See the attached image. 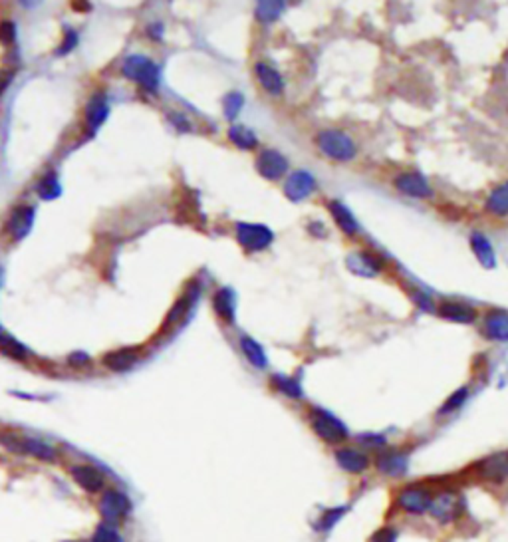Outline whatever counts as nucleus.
Returning <instances> with one entry per match:
<instances>
[{"label": "nucleus", "mask_w": 508, "mask_h": 542, "mask_svg": "<svg viewBox=\"0 0 508 542\" xmlns=\"http://www.w3.org/2000/svg\"><path fill=\"white\" fill-rule=\"evenodd\" d=\"M397 529H393V526H381V529H378V531L371 534L369 542H397Z\"/></svg>", "instance_id": "nucleus-38"}, {"label": "nucleus", "mask_w": 508, "mask_h": 542, "mask_svg": "<svg viewBox=\"0 0 508 542\" xmlns=\"http://www.w3.org/2000/svg\"><path fill=\"white\" fill-rule=\"evenodd\" d=\"M36 191L40 195L44 201H52V199H56V197H60L62 187H60V181H58V175H56V171H48L44 177L38 183V187H36Z\"/></svg>", "instance_id": "nucleus-28"}, {"label": "nucleus", "mask_w": 508, "mask_h": 542, "mask_svg": "<svg viewBox=\"0 0 508 542\" xmlns=\"http://www.w3.org/2000/svg\"><path fill=\"white\" fill-rule=\"evenodd\" d=\"M147 32H149V38L161 40V36H163V24H161V22H155V24H151Z\"/></svg>", "instance_id": "nucleus-45"}, {"label": "nucleus", "mask_w": 508, "mask_h": 542, "mask_svg": "<svg viewBox=\"0 0 508 542\" xmlns=\"http://www.w3.org/2000/svg\"><path fill=\"white\" fill-rule=\"evenodd\" d=\"M329 213H332V217H334L336 225H338L339 229L346 232V235H356V232L359 231V225L358 221H356V217L351 215V211H349L344 203H339V201L329 203Z\"/></svg>", "instance_id": "nucleus-22"}, {"label": "nucleus", "mask_w": 508, "mask_h": 542, "mask_svg": "<svg viewBox=\"0 0 508 542\" xmlns=\"http://www.w3.org/2000/svg\"><path fill=\"white\" fill-rule=\"evenodd\" d=\"M485 332L490 340L508 341V312H488L487 318H485Z\"/></svg>", "instance_id": "nucleus-18"}, {"label": "nucleus", "mask_w": 508, "mask_h": 542, "mask_svg": "<svg viewBox=\"0 0 508 542\" xmlns=\"http://www.w3.org/2000/svg\"><path fill=\"white\" fill-rule=\"evenodd\" d=\"M346 266H348L349 271L354 272V274H358V276H378L379 274V262L369 254V252H351L348 254V259H346Z\"/></svg>", "instance_id": "nucleus-16"}, {"label": "nucleus", "mask_w": 508, "mask_h": 542, "mask_svg": "<svg viewBox=\"0 0 508 542\" xmlns=\"http://www.w3.org/2000/svg\"><path fill=\"white\" fill-rule=\"evenodd\" d=\"M137 356H135V350L133 348H125V350L110 351L106 358H103V363L110 368L111 372H125L130 370L131 366L135 363Z\"/></svg>", "instance_id": "nucleus-24"}, {"label": "nucleus", "mask_w": 508, "mask_h": 542, "mask_svg": "<svg viewBox=\"0 0 508 542\" xmlns=\"http://www.w3.org/2000/svg\"><path fill=\"white\" fill-rule=\"evenodd\" d=\"M336 463L342 471L349 473V475H361L369 469L371 459L368 453L354 449V447H342L336 451Z\"/></svg>", "instance_id": "nucleus-10"}, {"label": "nucleus", "mask_w": 508, "mask_h": 542, "mask_svg": "<svg viewBox=\"0 0 508 542\" xmlns=\"http://www.w3.org/2000/svg\"><path fill=\"white\" fill-rule=\"evenodd\" d=\"M314 189H316V179L308 171H294L286 181V185H284L286 197L294 203L304 201Z\"/></svg>", "instance_id": "nucleus-12"}, {"label": "nucleus", "mask_w": 508, "mask_h": 542, "mask_svg": "<svg viewBox=\"0 0 508 542\" xmlns=\"http://www.w3.org/2000/svg\"><path fill=\"white\" fill-rule=\"evenodd\" d=\"M485 209L497 217H504L508 215V181L500 183L498 187H495L490 195L487 197Z\"/></svg>", "instance_id": "nucleus-23"}, {"label": "nucleus", "mask_w": 508, "mask_h": 542, "mask_svg": "<svg viewBox=\"0 0 508 542\" xmlns=\"http://www.w3.org/2000/svg\"><path fill=\"white\" fill-rule=\"evenodd\" d=\"M376 467L381 475L397 479L409 471V453L405 451H383L376 459Z\"/></svg>", "instance_id": "nucleus-11"}, {"label": "nucleus", "mask_w": 508, "mask_h": 542, "mask_svg": "<svg viewBox=\"0 0 508 542\" xmlns=\"http://www.w3.org/2000/svg\"><path fill=\"white\" fill-rule=\"evenodd\" d=\"M284 6H286V2H276V0H272V2H259L256 18L260 22H274L282 14Z\"/></svg>", "instance_id": "nucleus-32"}, {"label": "nucleus", "mask_w": 508, "mask_h": 542, "mask_svg": "<svg viewBox=\"0 0 508 542\" xmlns=\"http://www.w3.org/2000/svg\"><path fill=\"white\" fill-rule=\"evenodd\" d=\"M312 429L318 435L320 439H324L326 443H342L348 439V427L339 422L336 415H332L326 410H314L312 412Z\"/></svg>", "instance_id": "nucleus-5"}, {"label": "nucleus", "mask_w": 508, "mask_h": 542, "mask_svg": "<svg viewBox=\"0 0 508 542\" xmlns=\"http://www.w3.org/2000/svg\"><path fill=\"white\" fill-rule=\"evenodd\" d=\"M229 137L237 147H240V149H252V147H256V143H259L256 135L250 130H247V128H242V125L230 128Z\"/></svg>", "instance_id": "nucleus-30"}, {"label": "nucleus", "mask_w": 508, "mask_h": 542, "mask_svg": "<svg viewBox=\"0 0 508 542\" xmlns=\"http://www.w3.org/2000/svg\"><path fill=\"white\" fill-rule=\"evenodd\" d=\"M256 169L264 179H280L288 171V159L276 149H264L256 159Z\"/></svg>", "instance_id": "nucleus-9"}, {"label": "nucleus", "mask_w": 508, "mask_h": 542, "mask_svg": "<svg viewBox=\"0 0 508 542\" xmlns=\"http://www.w3.org/2000/svg\"><path fill=\"white\" fill-rule=\"evenodd\" d=\"M121 72H123L125 78L137 81L143 90L157 91V88H159V66L155 62H151L149 58H145V56H140V54L128 56L125 62H123V66H121Z\"/></svg>", "instance_id": "nucleus-1"}, {"label": "nucleus", "mask_w": 508, "mask_h": 542, "mask_svg": "<svg viewBox=\"0 0 508 542\" xmlns=\"http://www.w3.org/2000/svg\"><path fill=\"white\" fill-rule=\"evenodd\" d=\"M468 400V388H458L457 392H453L447 397V402L441 405V410H439V415H448V413L457 412L461 410L465 402Z\"/></svg>", "instance_id": "nucleus-33"}, {"label": "nucleus", "mask_w": 508, "mask_h": 542, "mask_svg": "<svg viewBox=\"0 0 508 542\" xmlns=\"http://www.w3.org/2000/svg\"><path fill=\"white\" fill-rule=\"evenodd\" d=\"M395 187L413 199H425L431 195V187L421 173H401L395 179Z\"/></svg>", "instance_id": "nucleus-14"}, {"label": "nucleus", "mask_w": 508, "mask_h": 542, "mask_svg": "<svg viewBox=\"0 0 508 542\" xmlns=\"http://www.w3.org/2000/svg\"><path fill=\"white\" fill-rule=\"evenodd\" d=\"M11 81V76H0V91L6 88V84Z\"/></svg>", "instance_id": "nucleus-46"}, {"label": "nucleus", "mask_w": 508, "mask_h": 542, "mask_svg": "<svg viewBox=\"0 0 508 542\" xmlns=\"http://www.w3.org/2000/svg\"><path fill=\"white\" fill-rule=\"evenodd\" d=\"M213 308L219 314L225 322L232 324L235 322V310H237V298L235 292L230 288H220L215 296H213Z\"/></svg>", "instance_id": "nucleus-20"}, {"label": "nucleus", "mask_w": 508, "mask_h": 542, "mask_svg": "<svg viewBox=\"0 0 508 542\" xmlns=\"http://www.w3.org/2000/svg\"><path fill=\"white\" fill-rule=\"evenodd\" d=\"M463 497L455 491H441L433 495V501L429 504V514L441 524H448L461 519L463 514Z\"/></svg>", "instance_id": "nucleus-3"}, {"label": "nucleus", "mask_w": 508, "mask_h": 542, "mask_svg": "<svg viewBox=\"0 0 508 542\" xmlns=\"http://www.w3.org/2000/svg\"><path fill=\"white\" fill-rule=\"evenodd\" d=\"M240 348H242V351H244L247 360H249L254 368H259V370L266 368L269 360H266L264 348L260 346L259 341H254L252 338H249V336H244V338L240 340Z\"/></svg>", "instance_id": "nucleus-27"}, {"label": "nucleus", "mask_w": 508, "mask_h": 542, "mask_svg": "<svg viewBox=\"0 0 508 542\" xmlns=\"http://www.w3.org/2000/svg\"><path fill=\"white\" fill-rule=\"evenodd\" d=\"M171 121H173V123L177 125V130H179V131H187L191 128L189 121L185 120L183 115H179V113H171Z\"/></svg>", "instance_id": "nucleus-44"}, {"label": "nucleus", "mask_w": 508, "mask_h": 542, "mask_svg": "<svg viewBox=\"0 0 508 542\" xmlns=\"http://www.w3.org/2000/svg\"><path fill=\"white\" fill-rule=\"evenodd\" d=\"M34 225V209L32 207H18L14 209L9 221V231H11L14 241H22Z\"/></svg>", "instance_id": "nucleus-15"}, {"label": "nucleus", "mask_w": 508, "mask_h": 542, "mask_svg": "<svg viewBox=\"0 0 508 542\" xmlns=\"http://www.w3.org/2000/svg\"><path fill=\"white\" fill-rule=\"evenodd\" d=\"M72 542H86V541H72Z\"/></svg>", "instance_id": "nucleus-47"}, {"label": "nucleus", "mask_w": 508, "mask_h": 542, "mask_svg": "<svg viewBox=\"0 0 508 542\" xmlns=\"http://www.w3.org/2000/svg\"><path fill=\"white\" fill-rule=\"evenodd\" d=\"M91 542H123V536L110 524H101L91 534Z\"/></svg>", "instance_id": "nucleus-35"}, {"label": "nucleus", "mask_w": 508, "mask_h": 542, "mask_svg": "<svg viewBox=\"0 0 508 542\" xmlns=\"http://www.w3.org/2000/svg\"><path fill=\"white\" fill-rule=\"evenodd\" d=\"M470 249L475 252V256L485 269H495L497 266V254L495 249L482 232H473L470 235Z\"/></svg>", "instance_id": "nucleus-19"}, {"label": "nucleus", "mask_w": 508, "mask_h": 542, "mask_svg": "<svg viewBox=\"0 0 508 542\" xmlns=\"http://www.w3.org/2000/svg\"><path fill=\"white\" fill-rule=\"evenodd\" d=\"M272 382L276 383V388H278L280 392L286 393L288 397L292 400H300L304 393H302V388H300V383L296 380H292V378H286V376H274L272 378Z\"/></svg>", "instance_id": "nucleus-34"}, {"label": "nucleus", "mask_w": 508, "mask_h": 542, "mask_svg": "<svg viewBox=\"0 0 508 542\" xmlns=\"http://www.w3.org/2000/svg\"><path fill=\"white\" fill-rule=\"evenodd\" d=\"M110 113V106H108V98L106 94H94L91 100L88 101V108H86V120H88V125H90L91 131H98L101 123L106 121Z\"/></svg>", "instance_id": "nucleus-17"}, {"label": "nucleus", "mask_w": 508, "mask_h": 542, "mask_svg": "<svg viewBox=\"0 0 508 542\" xmlns=\"http://www.w3.org/2000/svg\"><path fill=\"white\" fill-rule=\"evenodd\" d=\"M439 312H441L443 318L457 322V324H473L475 318H477V312L473 310L470 306H467V304H461V302H445Z\"/></svg>", "instance_id": "nucleus-21"}, {"label": "nucleus", "mask_w": 508, "mask_h": 542, "mask_svg": "<svg viewBox=\"0 0 508 542\" xmlns=\"http://www.w3.org/2000/svg\"><path fill=\"white\" fill-rule=\"evenodd\" d=\"M0 443L2 447H6L12 453H24L22 449V439H18L16 435H0Z\"/></svg>", "instance_id": "nucleus-39"}, {"label": "nucleus", "mask_w": 508, "mask_h": 542, "mask_svg": "<svg viewBox=\"0 0 508 542\" xmlns=\"http://www.w3.org/2000/svg\"><path fill=\"white\" fill-rule=\"evenodd\" d=\"M68 361H70L72 366H86V363H90V356H88V354H81V351H78V354H72L70 360Z\"/></svg>", "instance_id": "nucleus-43"}, {"label": "nucleus", "mask_w": 508, "mask_h": 542, "mask_svg": "<svg viewBox=\"0 0 508 542\" xmlns=\"http://www.w3.org/2000/svg\"><path fill=\"white\" fill-rule=\"evenodd\" d=\"M16 38V28H14V24L11 21H4L0 24V42H4V44H12Z\"/></svg>", "instance_id": "nucleus-40"}, {"label": "nucleus", "mask_w": 508, "mask_h": 542, "mask_svg": "<svg viewBox=\"0 0 508 542\" xmlns=\"http://www.w3.org/2000/svg\"><path fill=\"white\" fill-rule=\"evenodd\" d=\"M475 471L480 479L492 482H502L508 479V449L488 455L475 463Z\"/></svg>", "instance_id": "nucleus-7"}, {"label": "nucleus", "mask_w": 508, "mask_h": 542, "mask_svg": "<svg viewBox=\"0 0 508 542\" xmlns=\"http://www.w3.org/2000/svg\"><path fill=\"white\" fill-rule=\"evenodd\" d=\"M316 143H318L320 151L334 161H351L358 155L356 143L344 131H322V133H318V137H316Z\"/></svg>", "instance_id": "nucleus-2"}, {"label": "nucleus", "mask_w": 508, "mask_h": 542, "mask_svg": "<svg viewBox=\"0 0 508 542\" xmlns=\"http://www.w3.org/2000/svg\"><path fill=\"white\" fill-rule=\"evenodd\" d=\"M70 473L72 479L86 492H100L106 487V477L91 465H74Z\"/></svg>", "instance_id": "nucleus-13"}, {"label": "nucleus", "mask_w": 508, "mask_h": 542, "mask_svg": "<svg viewBox=\"0 0 508 542\" xmlns=\"http://www.w3.org/2000/svg\"><path fill=\"white\" fill-rule=\"evenodd\" d=\"M346 512H348V507H332V509H326V511L322 512V516L316 521V531L320 532L332 531V529H334V526L344 519V514H346Z\"/></svg>", "instance_id": "nucleus-29"}, {"label": "nucleus", "mask_w": 508, "mask_h": 542, "mask_svg": "<svg viewBox=\"0 0 508 542\" xmlns=\"http://www.w3.org/2000/svg\"><path fill=\"white\" fill-rule=\"evenodd\" d=\"M22 449H24V453H28L32 457L40 459V461H56V457H58V453L52 445L40 441V439H32V437L22 439Z\"/></svg>", "instance_id": "nucleus-26"}, {"label": "nucleus", "mask_w": 508, "mask_h": 542, "mask_svg": "<svg viewBox=\"0 0 508 542\" xmlns=\"http://www.w3.org/2000/svg\"><path fill=\"white\" fill-rule=\"evenodd\" d=\"M131 511V501L118 489H108L103 491L100 501L101 516L108 522H118L125 519Z\"/></svg>", "instance_id": "nucleus-8"}, {"label": "nucleus", "mask_w": 508, "mask_h": 542, "mask_svg": "<svg viewBox=\"0 0 508 542\" xmlns=\"http://www.w3.org/2000/svg\"><path fill=\"white\" fill-rule=\"evenodd\" d=\"M0 351L9 358H14V360H24L28 356V350L22 346L21 341L12 336H4L0 334Z\"/></svg>", "instance_id": "nucleus-31"}, {"label": "nucleus", "mask_w": 508, "mask_h": 542, "mask_svg": "<svg viewBox=\"0 0 508 542\" xmlns=\"http://www.w3.org/2000/svg\"><path fill=\"white\" fill-rule=\"evenodd\" d=\"M256 76H259L262 88L266 91H270V94L278 96L280 91L284 90V80H282V76H280L274 68L266 66V64H256Z\"/></svg>", "instance_id": "nucleus-25"}, {"label": "nucleus", "mask_w": 508, "mask_h": 542, "mask_svg": "<svg viewBox=\"0 0 508 542\" xmlns=\"http://www.w3.org/2000/svg\"><path fill=\"white\" fill-rule=\"evenodd\" d=\"M242 106H244V100H242V96H240L239 91L229 94L225 98V115H227V120H235L239 115V111L242 110Z\"/></svg>", "instance_id": "nucleus-36"}, {"label": "nucleus", "mask_w": 508, "mask_h": 542, "mask_svg": "<svg viewBox=\"0 0 508 542\" xmlns=\"http://www.w3.org/2000/svg\"><path fill=\"white\" fill-rule=\"evenodd\" d=\"M358 441L366 447V449H383L388 445V439L381 435V433H366V435H359Z\"/></svg>", "instance_id": "nucleus-37"}, {"label": "nucleus", "mask_w": 508, "mask_h": 542, "mask_svg": "<svg viewBox=\"0 0 508 542\" xmlns=\"http://www.w3.org/2000/svg\"><path fill=\"white\" fill-rule=\"evenodd\" d=\"M433 495L425 485H407L403 489H399L395 497V504L399 511L407 512V514H425L429 512V504L433 501Z\"/></svg>", "instance_id": "nucleus-4"}, {"label": "nucleus", "mask_w": 508, "mask_h": 542, "mask_svg": "<svg viewBox=\"0 0 508 542\" xmlns=\"http://www.w3.org/2000/svg\"><path fill=\"white\" fill-rule=\"evenodd\" d=\"M237 239L247 251H264L274 241V232L266 225H252L239 222L237 225Z\"/></svg>", "instance_id": "nucleus-6"}, {"label": "nucleus", "mask_w": 508, "mask_h": 542, "mask_svg": "<svg viewBox=\"0 0 508 542\" xmlns=\"http://www.w3.org/2000/svg\"><path fill=\"white\" fill-rule=\"evenodd\" d=\"M78 44V36H76V32H72L68 30L66 32V36H64V44L60 46V50H58V54H68V52H72V48Z\"/></svg>", "instance_id": "nucleus-41"}, {"label": "nucleus", "mask_w": 508, "mask_h": 542, "mask_svg": "<svg viewBox=\"0 0 508 542\" xmlns=\"http://www.w3.org/2000/svg\"><path fill=\"white\" fill-rule=\"evenodd\" d=\"M413 298H415V302H417L419 306H421V310H425V312L435 310V308H433V302H431V298H429V296H425V294H421V292H413Z\"/></svg>", "instance_id": "nucleus-42"}]
</instances>
